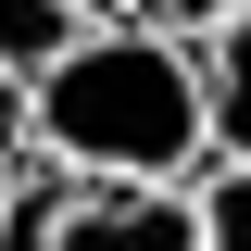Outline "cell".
Here are the masks:
<instances>
[{
    "label": "cell",
    "mask_w": 251,
    "mask_h": 251,
    "mask_svg": "<svg viewBox=\"0 0 251 251\" xmlns=\"http://www.w3.org/2000/svg\"><path fill=\"white\" fill-rule=\"evenodd\" d=\"M25 138L75 188H188L214 163V138H201V63L176 38H151V25L75 38L25 88Z\"/></svg>",
    "instance_id": "6da1fadb"
},
{
    "label": "cell",
    "mask_w": 251,
    "mask_h": 251,
    "mask_svg": "<svg viewBox=\"0 0 251 251\" xmlns=\"http://www.w3.org/2000/svg\"><path fill=\"white\" fill-rule=\"evenodd\" d=\"M50 251H201L188 188H75Z\"/></svg>",
    "instance_id": "7a4b0ae2"
},
{
    "label": "cell",
    "mask_w": 251,
    "mask_h": 251,
    "mask_svg": "<svg viewBox=\"0 0 251 251\" xmlns=\"http://www.w3.org/2000/svg\"><path fill=\"white\" fill-rule=\"evenodd\" d=\"M188 63H201V138H214V163H251V0H239Z\"/></svg>",
    "instance_id": "3957f363"
},
{
    "label": "cell",
    "mask_w": 251,
    "mask_h": 251,
    "mask_svg": "<svg viewBox=\"0 0 251 251\" xmlns=\"http://www.w3.org/2000/svg\"><path fill=\"white\" fill-rule=\"evenodd\" d=\"M75 38H88V25H75L63 0H0V88H38Z\"/></svg>",
    "instance_id": "277c9868"
},
{
    "label": "cell",
    "mask_w": 251,
    "mask_h": 251,
    "mask_svg": "<svg viewBox=\"0 0 251 251\" xmlns=\"http://www.w3.org/2000/svg\"><path fill=\"white\" fill-rule=\"evenodd\" d=\"M188 226H201V251H251V163H201L188 176Z\"/></svg>",
    "instance_id": "5b68a950"
},
{
    "label": "cell",
    "mask_w": 251,
    "mask_h": 251,
    "mask_svg": "<svg viewBox=\"0 0 251 251\" xmlns=\"http://www.w3.org/2000/svg\"><path fill=\"white\" fill-rule=\"evenodd\" d=\"M226 13H239V0H138V25H151V38H176V50H201Z\"/></svg>",
    "instance_id": "8992f818"
},
{
    "label": "cell",
    "mask_w": 251,
    "mask_h": 251,
    "mask_svg": "<svg viewBox=\"0 0 251 251\" xmlns=\"http://www.w3.org/2000/svg\"><path fill=\"white\" fill-rule=\"evenodd\" d=\"M25 163H38V138H25V88H0V201H13Z\"/></svg>",
    "instance_id": "52a82bcc"
},
{
    "label": "cell",
    "mask_w": 251,
    "mask_h": 251,
    "mask_svg": "<svg viewBox=\"0 0 251 251\" xmlns=\"http://www.w3.org/2000/svg\"><path fill=\"white\" fill-rule=\"evenodd\" d=\"M63 13H75L88 38H126V25H138V0H63Z\"/></svg>",
    "instance_id": "ba28073f"
}]
</instances>
